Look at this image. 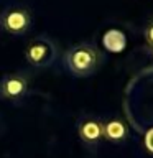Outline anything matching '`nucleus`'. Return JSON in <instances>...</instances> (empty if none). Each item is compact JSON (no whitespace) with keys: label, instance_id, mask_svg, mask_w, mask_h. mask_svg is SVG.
<instances>
[{"label":"nucleus","instance_id":"obj_1","mask_svg":"<svg viewBox=\"0 0 153 158\" xmlns=\"http://www.w3.org/2000/svg\"><path fill=\"white\" fill-rule=\"evenodd\" d=\"M64 64L71 74L86 77L101 68L102 53L91 43H77L64 53Z\"/></svg>","mask_w":153,"mask_h":158},{"label":"nucleus","instance_id":"obj_2","mask_svg":"<svg viewBox=\"0 0 153 158\" xmlns=\"http://www.w3.org/2000/svg\"><path fill=\"white\" fill-rule=\"evenodd\" d=\"M58 54L56 44L46 36H38L31 40L25 48V59L33 68H48Z\"/></svg>","mask_w":153,"mask_h":158},{"label":"nucleus","instance_id":"obj_3","mask_svg":"<svg viewBox=\"0 0 153 158\" xmlns=\"http://www.w3.org/2000/svg\"><path fill=\"white\" fill-rule=\"evenodd\" d=\"M31 79L27 73H12L0 79V99L18 102L28 94Z\"/></svg>","mask_w":153,"mask_h":158},{"label":"nucleus","instance_id":"obj_4","mask_svg":"<svg viewBox=\"0 0 153 158\" xmlns=\"http://www.w3.org/2000/svg\"><path fill=\"white\" fill-rule=\"evenodd\" d=\"M31 25V13L23 7L7 8L0 15V27L10 35H23Z\"/></svg>","mask_w":153,"mask_h":158},{"label":"nucleus","instance_id":"obj_5","mask_svg":"<svg viewBox=\"0 0 153 158\" xmlns=\"http://www.w3.org/2000/svg\"><path fill=\"white\" fill-rule=\"evenodd\" d=\"M77 135L86 147H99L104 140V120L97 117L81 118L77 123Z\"/></svg>","mask_w":153,"mask_h":158},{"label":"nucleus","instance_id":"obj_6","mask_svg":"<svg viewBox=\"0 0 153 158\" xmlns=\"http://www.w3.org/2000/svg\"><path fill=\"white\" fill-rule=\"evenodd\" d=\"M102 44L109 53H120L127 46V38L120 30H107L102 36Z\"/></svg>","mask_w":153,"mask_h":158},{"label":"nucleus","instance_id":"obj_7","mask_svg":"<svg viewBox=\"0 0 153 158\" xmlns=\"http://www.w3.org/2000/svg\"><path fill=\"white\" fill-rule=\"evenodd\" d=\"M125 137H127V127L122 120L110 118V120L104 122V140L118 143L125 140Z\"/></svg>","mask_w":153,"mask_h":158},{"label":"nucleus","instance_id":"obj_8","mask_svg":"<svg viewBox=\"0 0 153 158\" xmlns=\"http://www.w3.org/2000/svg\"><path fill=\"white\" fill-rule=\"evenodd\" d=\"M143 35H145V40H147L148 46L153 48V20L145 27V31H143Z\"/></svg>","mask_w":153,"mask_h":158},{"label":"nucleus","instance_id":"obj_9","mask_svg":"<svg viewBox=\"0 0 153 158\" xmlns=\"http://www.w3.org/2000/svg\"><path fill=\"white\" fill-rule=\"evenodd\" d=\"M145 145H147V148L150 152H153V128L150 132H147V135H145Z\"/></svg>","mask_w":153,"mask_h":158}]
</instances>
